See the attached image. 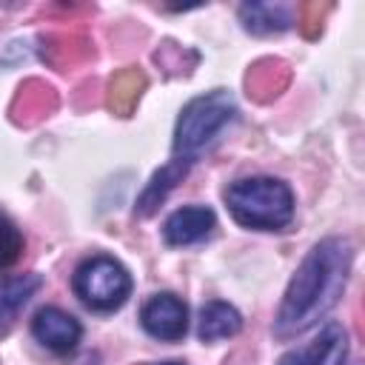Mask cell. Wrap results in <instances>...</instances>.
<instances>
[{
	"label": "cell",
	"instance_id": "1",
	"mask_svg": "<svg viewBox=\"0 0 365 365\" xmlns=\"http://www.w3.org/2000/svg\"><path fill=\"white\" fill-rule=\"evenodd\" d=\"M351 242L339 237H328L308 251L294 279L288 282V291L277 311V336L288 339L308 331L314 322H319V317H325L339 302L351 271Z\"/></svg>",
	"mask_w": 365,
	"mask_h": 365
},
{
	"label": "cell",
	"instance_id": "2",
	"mask_svg": "<svg viewBox=\"0 0 365 365\" xmlns=\"http://www.w3.org/2000/svg\"><path fill=\"white\" fill-rule=\"evenodd\" d=\"M231 217L257 231H279L294 220V191L274 177H245L225 188Z\"/></svg>",
	"mask_w": 365,
	"mask_h": 365
},
{
	"label": "cell",
	"instance_id": "3",
	"mask_svg": "<svg viewBox=\"0 0 365 365\" xmlns=\"http://www.w3.org/2000/svg\"><path fill=\"white\" fill-rule=\"evenodd\" d=\"M234 117H237V103L228 91L217 88L194 97L180 111L174 128V154L194 160L197 151H202L228 123H234Z\"/></svg>",
	"mask_w": 365,
	"mask_h": 365
},
{
	"label": "cell",
	"instance_id": "4",
	"mask_svg": "<svg viewBox=\"0 0 365 365\" xmlns=\"http://www.w3.org/2000/svg\"><path fill=\"white\" fill-rule=\"evenodd\" d=\"M71 288L91 311H117L131 294V274L114 257L97 254L74 271Z\"/></svg>",
	"mask_w": 365,
	"mask_h": 365
},
{
	"label": "cell",
	"instance_id": "5",
	"mask_svg": "<svg viewBox=\"0 0 365 365\" xmlns=\"http://www.w3.org/2000/svg\"><path fill=\"white\" fill-rule=\"evenodd\" d=\"M140 322L145 328V334H151L154 339L163 342H177L185 336L188 331V308L180 297L174 294H154L143 311H140Z\"/></svg>",
	"mask_w": 365,
	"mask_h": 365
},
{
	"label": "cell",
	"instance_id": "6",
	"mask_svg": "<svg viewBox=\"0 0 365 365\" xmlns=\"http://www.w3.org/2000/svg\"><path fill=\"white\" fill-rule=\"evenodd\" d=\"M345 354H348L345 328L339 322H328L311 342L288 351L277 365H342Z\"/></svg>",
	"mask_w": 365,
	"mask_h": 365
},
{
	"label": "cell",
	"instance_id": "7",
	"mask_svg": "<svg viewBox=\"0 0 365 365\" xmlns=\"http://www.w3.org/2000/svg\"><path fill=\"white\" fill-rule=\"evenodd\" d=\"M31 334H34V339H37L40 345H46L48 351H54V354H68V351H74V348L80 345V339H83V325H80L71 314H66L63 308L48 305V308H40V311L34 314V319H31Z\"/></svg>",
	"mask_w": 365,
	"mask_h": 365
},
{
	"label": "cell",
	"instance_id": "8",
	"mask_svg": "<svg viewBox=\"0 0 365 365\" xmlns=\"http://www.w3.org/2000/svg\"><path fill=\"white\" fill-rule=\"evenodd\" d=\"M217 225V217L205 205H185L177 208L165 222H163V237L168 245H191L205 240Z\"/></svg>",
	"mask_w": 365,
	"mask_h": 365
},
{
	"label": "cell",
	"instance_id": "9",
	"mask_svg": "<svg viewBox=\"0 0 365 365\" xmlns=\"http://www.w3.org/2000/svg\"><path fill=\"white\" fill-rule=\"evenodd\" d=\"M40 285H43L40 274L0 277V334L14 322V317L26 308V302L37 294Z\"/></svg>",
	"mask_w": 365,
	"mask_h": 365
},
{
	"label": "cell",
	"instance_id": "10",
	"mask_svg": "<svg viewBox=\"0 0 365 365\" xmlns=\"http://www.w3.org/2000/svg\"><path fill=\"white\" fill-rule=\"evenodd\" d=\"M242 328V317L234 305L222 302V299H211L202 305L200 311V325L197 334L202 342H217V339H228L234 334H240Z\"/></svg>",
	"mask_w": 365,
	"mask_h": 365
},
{
	"label": "cell",
	"instance_id": "11",
	"mask_svg": "<svg viewBox=\"0 0 365 365\" xmlns=\"http://www.w3.org/2000/svg\"><path fill=\"white\" fill-rule=\"evenodd\" d=\"M188 165H191V160H185V157H174L168 165H163V168L151 177V182L145 185V191L140 194V200H137V214H140V217H148V214L165 200V194L185 177Z\"/></svg>",
	"mask_w": 365,
	"mask_h": 365
},
{
	"label": "cell",
	"instance_id": "12",
	"mask_svg": "<svg viewBox=\"0 0 365 365\" xmlns=\"http://www.w3.org/2000/svg\"><path fill=\"white\" fill-rule=\"evenodd\" d=\"M240 20L251 34H277L291 26V9L279 3H245Z\"/></svg>",
	"mask_w": 365,
	"mask_h": 365
},
{
	"label": "cell",
	"instance_id": "13",
	"mask_svg": "<svg viewBox=\"0 0 365 365\" xmlns=\"http://www.w3.org/2000/svg\"><path fill=\"white\" fill-rule=\"evenodd\" d=\"M23 254V234L20 228L0 211V268H9Z\"/></svg>",
	"mask_w": 365,
	"mask_h": 365
},
{
	"label": "cell",
	"instance_id": "14",
	"mask_svg": "<svg viewBox=\"0 0 365 365\" xmlns=\"http://www.w3.org/2000/svg\"><path fill=\"white\" fill-rule=\"evenodd\" d=\"M163 365H180V362H163Z\"/></svg>",
	"mask_w": 365,
	"mask_h": 365
}]
</instances>
